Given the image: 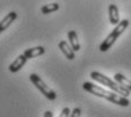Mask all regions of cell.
<instances>
[{
  "instance_id": "30bf717a",
  "label": "cell",
  "mask_w": 131,
  "mask_h": 117,
  "mask_svg": "<svg viewBox=\"0 0 131 117\" xmlns=\"http://www.w3.org/2000/svg\"><path fill=\"white\" fill-rule=\"evenodd\" d=\"M67 35H68V41H69L70 46L72 47V50L75 51V52L80 50V44H79L78 35H77V33H76V31H69L67 33Z\"/></svg>"
},
{
  "instance_id": "3957f363",
  "label": "cell",
  "mask_w": 131,
  "mask_h": 117,
  "mask_svg": "<svg viewBox=\"0 0 131 117\" xmlns=\"http://www.w3.org/2000/svg\"><path fill=\"white\" fill-rule=\"evenodd\" d=\"M129 26V20L128 19H123V20H120V23L118 25H115V27L113 28L110 34L106 36V38L103 41V43L100 45V51L101 52H106L108 51L110 48L113 46V44L115 43V41L123 34V32L128 28Z\"/></svg>"
},
{
  "instance_id": "8fae6325",
  "label": "cell",
  "mask_w": 131,
  "mask_h": 117,
  "mask_svg": "<svg viewBox=\"0 0 131 117\" xmlns=\"http://www.w3.org/2000/svg\"><path fill=\"white\" fill-rule=\"evenodd\" d=\"M114 80L118 83H120L122 87H124L127 90H129L131 92V80L130 79L124 77L122 73H115V74H114Z\"/></svg>"
},
{
  "instance_id": "2e32d148",
  "label": "cell",
  "mask_w": 131,
  "mask_h": 117,
  "mask_svg": "<svg viewBox=\"0 0 131 117\" xmlns=\"http://www.w3.org/2000/svg\"><path fill=\"white\" fill-rule=\"evenodd\" d=\"M0 34H1V32H0Z\"/></svg>"
},
{
  "instance_id": "ba28073f",
  "label": "cell",
  "mask_w": 131,
  "mask_h": 117,
  "mask_svg": "<svg viewBox=\"0 0 131 117\" xmlns=\"http://www.w3.org/2000/svg\"><path fill=\"white\" fill-rule=\"evenodd\" d=\"M44 53H45V48L43 46H35V47H31V48L25 50L23 54L29 60V59H35L37 56L43 55Z\"/></svg>"
},
{
  "instance_id": "277c9868",
  "label": "cell",
  "mask_w": 131,
  "mask_h": 117,
  "mask_svg": "<svg viewBox=\"0 0 131 117\" xmlns=\"http://www.w3.org/2000/svg\"><path fill=\"white\" fill-rule=\"evenodd\" d=\"M29 80H31V82L33 83V85L39 89L40 92L46 98V99L56 100V98H57L56 91L46 85V83L36 74V73H31V75H29Z\"/></svg>"
},
{
  "instance_id": "52a82bcc",
  "label": "cell",
  "mask_w": 131,
  "mask_h": 117,
  "mask_svg": "<svg viewBox=\"0 0 131 117\" xmlns=\"http://www.w3.org/2000/svg\"><path fill=\"white\" fill-rule=\"evenodd\" d=\"M17 12L16 11H10L9 14H7V16L0 21V32H5L6 29L9 27L17 19Z\"/></svg>"
},
{
  "instance_id": "9a60e30c",
  "label": "cell",
  "mask_w": 131,
  "mask_h": 117,
  "mask_svg": "<svg viewBox=\"0 0 131 117\" xmlns=\"http://www.w3.org/2000/svg\"><path fill=\"white\" fill-rule=\"evenodd\" d=\"M44 117H53L52 111H50V110H46L45 113H44Z\"/></svg>"
},
{
  "instance_id": "5b68a950",
  "label": "cell",
  "mask_w": 131,
  "mask_h": 117,
  "mask_svg": "<svg viewBox=\"0 0 131 117\" xmlns=\"http://www.w3.org/2000/svg\"><path fill=\"white\" fill-rule=\"evenodd\" d=\"M27 59L24 54H20V55H18L17 58H16L14 61L12 62V63L9 64V67H8V69H9V71L12 72V73H16V72H18L19 70L21 69V68L24 67V65L26 64V62H27Z\"/></svg>"
},
{
  "instance_id": "7a4b0ae2",
  "label": "cell",
  "mask_w": 131,
  "mask_h": 117,
  "mask_svg": "<svg viewBox=\"0 0 131 117\" xmlns=\"http://www.w3.org/2000/svg\"><path fill=\"white\" fill-rule=\"evenodd\" d=\"M91 78L93 80L96 81V82L101 83L102 86L107 87V88L111 89L112 91L116 92V94L121 95V96H123V97H128L130 95V91L127 90L124 87H122L120 83L116 82V81H113L112 79H110L108 77H106V75H104L103 73H101L98 71L91 72Z\"/></svg>"
},
{
  "instance_id": "6da1fadb",
  "label": "cell",
  "mask_w": 131,
  "mask_h": 117,
  "mask_svg": "<svg viewBox=\"0 0 131 117\" xmlns=\"http://www.w3.org/2000/svg\"><path fill=\"white\" fill-rule=\"evenodd\" d=\"M83 89L85 91L89 92V94L94 95V96L106 99L107 101L112 102V104L119 105V106H121V107H128V106L130 105V100L128 99V97H123L114 91L106 90V89L95 85V83H93V82H89V81L84 82Z\"/></svg>"
},
{
  "instance_id": "5bb4252c",
  "label": "cell",
  "mask_w": 131,
  "mask_h": 117,
  "mask_svg": "<svg viewBox=\"0 0 131 117\" xmlns=\"http://www.w3.org/2000/svg\"><path fill=\"white\" fill-rule=\"evenodd\" d=\"M70 116V108L69 107H64L63 109H62L61 114H60L59 117H69Z\"/></svg>"
},
{
  "instance_id": "9c48e42d",
  "label": "cell",
  "mask_w": 131,
  "mask_h": 117,
  "mask_svg": "<svg viewBox=\"0 0 131 117\" xmlns=\"http://www.w3.org/2000/svg\"><path fill=\"white\" fill-rule=\"evenodd\" d=\"M108 19L112 25H118L120 23V14L116 5L111 4L108 6Z\"/></svg>"
},
{
  "instance_id": "4fadbf2b",
  "label": "cell",
  "mask_w": 131,
  "mask_h": 117,
  "mask_svg": "<svg viewBox=\"0 0 131 117\" xmlns=\"http://www.w3.org/2000/svg\"><path fill=\"white\" fill-rule=\"evenodd\" d=\"M80 116H81V109L79 107H75L69 117H80Z\"/></svg>"
},
{
  "instance_id": "8992f818",
  "label": "cell",
  "mask_w": 131,
  "mask_h": 117,
  "mask_svg": "<svg viewBox=\"0 0 131 117\" xmlns=\"http://www.w3.org/2000/svg\"><path fill=\"white\" fill-rule=\"evenodd\" d=\"M59 50H61V52L64 54V56L67 58L68 60H73L75 59V51L72 50V47L70 46V44L68 42H66V41H61V42H59Z\"/></svg>"
},
{
  "instance_id": "7c38bea8",
  "label": "cell",
  "mask_w": 131,
  "mask_h": 117,
  "mask_svg": "<svg viewBox=\"0 0 131 117\" xmlns=\"http://www.w3.org/2000/svg\"><path fill=\"white\" fill-rule=\"evenodd\" d=\"M59 4L57 2H53V4H48V5H44L42 8H41V12L43 15H48V14H51V12H54L57 10H59Z\"/></svg>"
}]
</instances>
